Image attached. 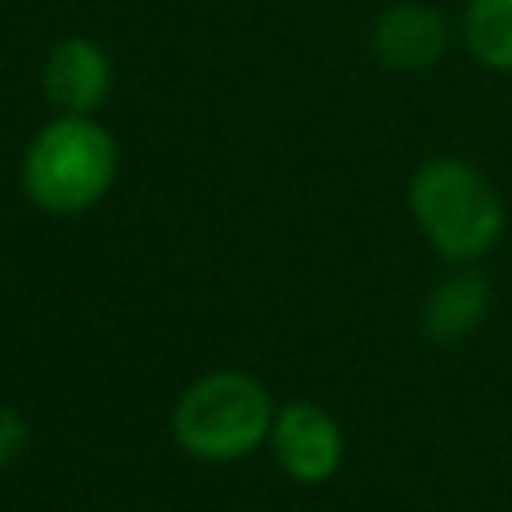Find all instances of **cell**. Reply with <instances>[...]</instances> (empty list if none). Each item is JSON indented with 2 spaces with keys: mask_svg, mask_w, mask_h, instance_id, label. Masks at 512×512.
Masks as SVG:
<instances>
[{
  "mask_svg": "<svg viewBox=\"0 0 512 512\" xmlns=\"http://www.w3.org/2000/svg\"><path fill=\"white\" fill-rule=\"evenodd\" d=\"M488 304H492V292H488V280L472 268H460L452 276H444L428 300H424V332L440 344H452V340H464L480 328V320L488 316Z\"/></svg>",
  "mask_w": 512,
  "mask_h": 512,
  "instance_id": "cell-7",
  "label": "cell"
},
{
  "mask_svg": "<svg viewBox=\"0 0 512 512\" xmlns=\"http://www.w3.org/2000/svg\"><path fill=\"white\" fill-rule=\"evenodd\" d=\"M448 20L432 4L400 0L372 28V52L392 72H424L448 48Z\"/></svg>",
  "mask_w": 512,
  "mask_h": 512,
  "instance_id": "cell-6",
  "label": "cell"
},
{
  "mask_svg": "<svg viewBox=\"0 0 512 512\" xmlns=\"http://www.w3.org/2000/svg\"><path fill=\"white\" fill-rule=\"evenodd\" d=\"M464 44L484 68L512 76V0H468Z\"/></svg>",
  "mask_w": 512,
  "mask_h": 512,
  "instance_id": "cell-8",
  "label": "cell"
},
{
  "mask_svg": "<svg viewBox=\"0 0 512 512\" xmlns=\"http://www.w3.org/2000/svg\"><path fill=\"white\" fill-rule=\"evenodd\" d=\"M120 172V148L96 116H56L24 148L20 188L52 216L96 208Z\"/></svg>",
  "mask_w": 512,
  "mask_h": 512,
  "instance_id": "cell-1",
  "label": "cell"
},
{
  "mask_svg": "<svg viewBox=\"0 0 512 512\" xmlns=\"http://www.w3.org/2000/svg\"><path fill=\"white\" fill-rule=\"evenodd\" d=\"M276 404L268 388L240 368L196 376L172 404V440L204 464H232L268 444Z\"/></svg>",
  "mask_w": 512,
  "mask_h": 512,
  "instance_id": "cell-3",
  "label": "cell"
},
{
  "mask_svg": "<svg viewBox=\"0 0 512 512\" xmlns=\"http://www.w3.org/2000/svg\"><path fill=\"white\" fill-rule=\"evenodd\" d=\"M268 448L276 468L296 484H324L344 464L340 420L316 400H288L276 408Z\"/></svg>",
  "mask_w": 512,
  "mask_h": 512,
  "instance_id": "cell-4",
  "label": "cell"
},
{
  "mask_svg": "<svg viewBox=\"0 0 512 512\" xmlns=\"http://www.w3.org/2000/svg\"><path fill=\"white\" fill-rule=\"evenodd\" d=\"M408 208L420 236L452 264L488 256L504 232V200L496 184L456 156L424 160L412 172Z\"/></svg>",
  "mask_w": 512,
  "mask_h": 512,
  "instance_id": "cell-2",
  "label": "cell"
},
{
  "mask_svg": "<svg viewBox=\"0 0 512 512\" xmlns=\"http://www.w3.org/2000/svg\"><path fill=\"white\" fill-rule=\"evenodd\" d=\"M24 448H28V424H24V416L16 408L0 404V468L16 464L24 456Z\"/></svg>",
  "mask_w": 512,
  "mask_h": 512,
  "instance_id": "cell-9",
  "label": "cell"
},
{
  "mask_svg": "<svg viewBox=\"0 0 512 512\" xmlns=\"http://www.w3.org/2000/svg\"><path fill=\"white\" fill-rule=\"evenodd\" d=\"M112 88V60L92 36H64L44 60V96L56 116H92Z\"/></svg>",
  "mask_w": 512,
  "mask_h": 512,
  "instance_id": "cell-5",
  "label": "cell"
}]
</instances>
